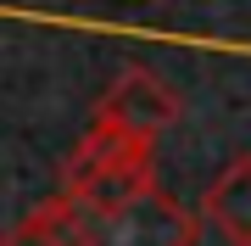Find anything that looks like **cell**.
<instances>
[{
	"instance_id": "cell-1",
	"label": "cell",
	"mask_w": 251,
	"mask_h": 246,
	"mask_svg": "<svg viewBox=\"0 0 251 246\" xmlns=\"http://www.w3.org/2000/svg\"><path fill=\"white\" fill-rule=\"evenodd\" d=\"M151 185H156V140L123 135L112 123H90V135L73 146L62 168V196H73V207L90 224L128 207Z\"/></svg>"
},
{
	"instance_id": "cell-2",
	"label": "cell",
	"mask_w": 251,
	"mask_h": 246,
	"mask_svg": "<svg viewBox=\"0 0 251 246\" xmlns=\"http://www.w3.org/2000/svg\"><path fill=\"white\" fill-rule=\"evenodd\" d=\"M201 213L179 207L162 185L140 191L128 207L106 213L90 224V246H196L201 241Z\"/></svg>"
},
{
	"instance_id": "cell-3",
	"label": "cell",
	"mask_w": 251,
	"mask_h": 246,
	"mask_svg": "<svg viewBox=\"0 0 251 246\" xmlns=\"http://www.w3.org/2000/svg\"><path fill=\"white\" fill-rule=\"evenodd\" d=\"M179 118H184L179 90H168L151 67H123L95 101V123H112V129L140 135V140H162Z\"/></svg>"
},
{
	"instance_id": "cell-4",
	"label": "cell",
	"mask_w": 251,
	"mask_h": 246,
	"mask_svg": "<svg viewBox=\"0 0 251 246\" xmlns=\"http://www.w3.org/2000/svg\"><path fill=\"white\" fill-rule=\"evenodd\" d=\"M201 219L218 229L229 246H251V151L229 157L218 179L201 196Z\"/></svg>"
},
{
	"instance_id": "cell-5",
	"label": "cell",
	"mask_w": 251,
	"mask_h": 246,
	"mask_svg": "<svg viewBox=\"0 0 251 246\" xmlns=\"http://www.w3.org/2000/svg\"><path fill=\"white\" fill-rule=\"evenodd\" d=\"M6 246H90V219L73 207V196H45L6 229Z\"/></svg>"
}]
</instances>
